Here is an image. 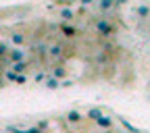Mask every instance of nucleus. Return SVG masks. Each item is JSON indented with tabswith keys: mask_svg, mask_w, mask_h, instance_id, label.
<instances>
[{
	"mask_svg": "<svg viewBox=\"0 0 150 133\" xmlns=\"http://www.w3.org/2000/svg\"><path fill=\"white\" fill-rule=\"evenodd\" d=\"M96 31L102 35H110L112 33V25L108 21H96Z\"/></svg>",
	"mask_w": 150,
	"mask_h": 133,
	"instance_id": "obj_2",
	"label": "nucleus"
},
{
	"mask_svg": "<svg viewBox=\"0 0 150 133\" xmlns=\"http://www.w3.org/2000/svg\"><path fill=\"white\" fill-rule=\"evenodd\" d=\"M0 133H150L108 108H65L40 115H0Z\"/></svg>",
	"mask_w": 150,
	"mask_h": 133,
	"instance_id": "obj_1",
	"label": "nucleus"
},
{
	"mask_svg": "<svg viewBox=\"0 0 150 133\" xmlns=\"http://www.w3.org/2000/svg\"><path fill=\"white\" fill-rule=\"evenodd\" d=\"M112 2H115V0H100V11H108L112 6Z\"/></svg>",
	"mask_w": 150,
	"mask_h": 133,
	"instance_id": "obj_3",
	"label": "nucleus"
},
{
	"mask_svg": "<svg viewBox=\"0 0 150 133\" xmlns=\"http://www.w3.org/2000/svg\"><path fill=\"white\" fill-rule=\"evenodd\" d=\"M61 17H63V19H71V17H73L71 8H65V11H61Z\"/></svg>",
	"mask_w": 150,
	"mask_h": 133,
	"instance_id": "obj_4",
	"label": "nucleus"
}]
</instances>
